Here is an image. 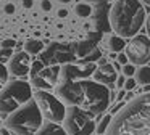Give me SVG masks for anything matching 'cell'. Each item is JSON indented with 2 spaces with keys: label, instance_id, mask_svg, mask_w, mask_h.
<instances>
[{
  "label": "cell",
  "instance_id": "cell-28",
  "mask_svg": "<svg viewBox=\"0 0 150 135\" xmlns=\"http://www.w3.org/2000/svg\"><path fill=\"white\" fill-rule=\"evenodd\" d=\"M118 63H120V64H123V66H124V64H127V63H129V58H127V55H126V53L118 55Z\"/></svg>",
  "mask_w": 150,
  "mask_h": 135
},
{
  "label": "cell",
  "instance_id": "cell-4",
  "mask_svg": "<svg viewBox=\"0 0 150 135\" xmlns=\"http://www.w3.org/2000/svg\"><path fill=\"white\" fill-rule=\"evenodd\" d=\"M4 121L5 127L13 135H36V132L44 124V116L37 101L33 98Z\"/></svg>",
  "mask_w": 150,
  "mask_h": 135
},
{
  "label": "cell",
  "instance_id": "cell-41",
  "mask_svg": "<svg viewBox=\"0 0 150 135\" xmlns=\"http://www.w3.org/2000/svg\"><path fill=\"white\" fill-rule=\"evenodd\" d=\"M139 2H142V3H147V5H150V0H139Z\"/></svg>",
  "mask_w": 150,
  "mask_h": 135
},
{
  "label": "cell",
  "instance_id": "cell-42",
  "mask_svg": "<svg viewBox=\"0 0 150 135\" xmlns=\"http://www.w3.org/2000/svg\"><path fill=\"white\" fill-rule=\"evenodd\" d=\"M92 135H97V134H92Z\"/></svg>",
  "mask_w": 150,
  "mask_h": 135
},
{
  "label": "cell",
  "instance_id": "cell-35",
  "mask_svg": "<svg viewBox=\"0 0 150 135\" xmlns=\"http://www.w3.org/2000/svg\"><path fill=\"white\" fill-rule=\"evenodd\" d=\"M0 135H13V134H11L7 127H2V129H0Z\"/></svg>",
  "mask_w": 150,
  "mask_h": 135
},
{
  "label": "cell",
  "instance_id": "cell-5",
  "mask_svg": "<svg viewBox=\"0 0 150 135\" xmlns=\"http://www.w3.org/2000/svg\"><path fill=\"white\" fill-rule=\"evenodd\" d=\"M34 98L33 85L26 80H10L0 90V117L7 119L13 111Z\"/></svg>",
  "mask_w": 150,
  "mask_h": 135
},
{
  "label": "cell",
  "instance_id": "cell-24",
  "mask_svg": "<svg viewBox=\"0 0 150 135\" xmlns=\"http://www.w3.org/2000/svg\"><path fill=\"white\" fill-rule=\"evenodd\" d=\"M136 85H137V82H136L134 77H126V82H124V90H126V92L134 90V89H136Z\"/></svg>",
  "mask_w": 150,
  "mask_h": 135
},
{
  "label": "cell",
  "instance_id": "cell-30",
  "mask_svg": "<svg viewBox=\"0 0 150 135\" xmlns=\"http://www.w3.org/2000/svg\"><path fill=\"white\" fill-rule=\"evenodd\" d=\"M126 90H124V89H121L120 90V93H118V95H116V100H118V101H123V98H126Z\"/></svg>",
  "mask_w": 150,
  "mask_h": 135
},
{
  "label": "cell",
  "instance_id": "cell-33",
  "mask_svg": "<svg viewBox=\"0 0 150 135\" xmlns=\"http://www.w3.org/2000/svg\"><path fill=\"white\" fill-rule=\"evenodd\" d=\"M132 98H136V95H134V90H131V92L126 93V101H131Z\"/></svg>",
  "mask_w": 150,
  "mask_h": 135
},
{
  "label": "cell",
  "instance_id": "cell-15",
  "mask_svg": "<svg viewBox=\"0 0 150 135\" xmlns=\"http://www.w3.org/2000/svg\"><path fill=\"white\" fill-rule=\"evenodd\" d=\"M36 135H68V132L65 130V127L57 122H44L40 125V129L36 132Z\"/></svg>",
  "mask_w": 150,
  "mask_h": 135
},
{
  "label": "cell",
  "instance_id": "cell-2",
  "mask_svg": "<svg viewBox=\"0 0 150 135\" xmlns=\"http://www.w3.org/2000/svg\"><path fill=\"white\" fill-rule=\"evenodd\" d=\"M105 135H150V92L127 101L113 116Z\"/></svg>",
  "mask_w": 150,
  "mask_h": 135
},
{
  "label": "cell",
  "instance_id": "cell-14",
  "mask_svg": "<svg viewBox=\"0 0 150 135\" xmlns=\"http://www.w3.org/2000/svg\"><path fill=\"white\" fill-rule=\"evenodd\" d=\"M94 80L98 84H103V85L110 87L113 84H116V79H118V71L113 68V64L107 63L103 66H98L94 72Z\"/></svg>",
  "mask_w": 150,
  "mask_h": 135
},
{
  "label": "cell",
  "instance_id": "cell-37",
  "mask_svg": "<svg viewBox=\"0 0 150 135\" xmlns=\"http://www.w3.org/2000/svg\"><path fill=\"white\" fill-rule=\"evenodd\" d=\"M147 35L150 37V15L147 16Z\"/></svg>",
  "mask_w": 150,
  "mask_h": 135
},
{
  "label": "cell",
  "instance_id": "cell-19",
  "mask_svg": "<svg viewBox=\"0 0 150 135\" xmlns=\"http://www.w3.org/2000/svg\"><path fill=\"white\" fill-rule=\"evenodd\" d=\"M111 119H113V114H110L108 112L107 116H103V117H100L97 121V127H95V134L97 135H105L108 130V127H110L111 124Z\"/></svg>",
  "mask_w": 150,
  "mask_h": 135
},
{
  "label": "cell",
  "instance_id": "cell-12",
  "mask_svg": "<svg viewBox=\"0 0 150 135\" xmlns=\"http://www.w3.org/2000/svg\"><path fill=\"white\" fill-rule=\"evenodd\" d=\"M8 71L16 77H24L31 71V56L28 51H18L8 63Z\"/></svg>",
  "mask_w": 150,
  "mask_h": 135
},
{
  "label": "cell",
  "instance_id": "cell-22",
  "mask_svg": "<svg viewBox=\"0 0 150 135\" xmlns=\"http://www.w3.org/2000/svg\"><path fill=\"white\" fill-rule=\"evenodd\" d=\"M11 55H13V50H11V48H2L0 47V63L5 64V61H10Z\"/></svg>",
  "mask_w": 150,
  "mask_h": 135
},
{
  "label": "cell",
  "instance_id": "cell-18",
  "mask_svg": "<svg viewBox=\"0 0 150 135\" xmlns=\"http://www.w3.org/2000/svg\"><path fill=\"white\" fill-rule=\"evenodd\" d=\"M44 50V42L37 40V39H28L24 42V51H28L29 55H37Z\"/></svg>",
  "mask_w": 150,
  "mask_h": 135
},
{
  "label": "cell",
  "instance_id": "cell-31",
  "mask_svg": "<svg viewBox=\"0 0 150 135\" xmlns=\"http://www.w3.org/2000/svg\"><path fill=\"white\" fill-rule=\"evenodd\" d=\"M33 0H23V6L24 8H33Z\"/></svg>",
  "mask_w": 150,
  "mask_h": 135
},
{
  "label": "cell",
  "instance_id": "cell-20",
  "mask_svg": "<svg viewBox=\"0 0 150 135\" xmlns=\"http://www.w3.org/2000/svg\"><path fill=\"white\" fill-rule=\"evenodd\" d=\"M92 6L89 5V3H78V5L74 6V13L79 16V18H89V16L92 15Z\"/></svg>",
  "mask_w": 150,
  "mask_h": 135
},
{
  "label": "cell",
  "instance_id": "cell-1",
  "mask_svg": "<svg viewBox=\"0 0 150 135\" xmlns=\"http://www.w3.org/2000/svg\"><path fill=\"white\" fill-rule=\"evenodd\" d=\"M55 95L66 106H78L98 119L105 111H108L111 105L110 87L87 79L60 82L55 87Z\"/></svg>",
  "mask_w": 150,
  "mask_h": 135
},
{
  "label": "cell",
  "instance_id": "cell-17",
  "mask_svg": "<svg viewBox=\"0 0 150 135\" xmlns=\"http://www.w3.org/2000/svg\"><path fill=\"white\" fill-rule=\"evenodd\" d=\"M136 82L140 84V85H147V84H150V66H147V64H144V66L137 68L136 71Z\"/></svg>",
  "mask_w": 150,
  "mask_h": 135
},
{
  "label": "cell",
  "instance_id": "cell-38",
  "mask_svg": "<svg viewBox=\"0 0 150 135\" xmlns=\"http://www.w3.org/2000/svg\"><path fill=\"white\" fill-rule=\"evenodd\" d=\"M149 92H150V84H147V85H144L142 93H149Z\"/></svg>",
  "mask_w": 150,
  "mask_h": 135
},
{
  "label": "cell",
  "instance_id": "cell-40",
  "mask_svg": "<svg viewBox=\"0 0 150 135\" xmlns=\"http://www.w3.org/2000/svg\"><path fill=\"white\" fill-rule=\"evenodd\" d=\"M57 2H58V3H69L71 0H57Z\"/></svg>",
  "mask_w": 150,
  "mask_h": 135
},
{
  "label": "cell",
  "instance_id": "cell-29",
  "mask_svg": "<svg viewBox=\"0 0 150 135\" xmlns=\"http://www.w3.org/2000/svg\"><path fill=\"white\" fill-rule=\"evenodd\" d=\"M5 13H7V15H13L15 13V5L13 3H7V5H5Z\"/></svg>",
  "mask_w": 150,
  "mask_h": 135
},
{
  "label": "cell",
  "instance_id": "cell-16",
  "mask_svg": "<svg viewBox=\"0 0 150 135\" xmlns=\"http://www.w3.org/2000/svg\"><path fill=\"white\" fill-rule=\"evenodd\" d=\"M103 45L108 51H111V53H120L123 48H126L127 44L123 37H120V35H108L103 40Z\"/></svg>",
  "mask_w": 150,
  "mask_h": 135
},
{
  "label": "cell",
  "instance_id": "cell-27",
  "mask_svg": "<svg viewBox=\"0 0 150 135\" xmlns=\"http://www.w3.org/2000/svg\"><path fill=\"white\" fill-rule=\"evenodd\" d=\"M40 8H42L44 11H50V10H52V3H50V0H42V2H40Z\"/></svg>",
  "mask_w": 150,
  "mask_h": 135
},
{
  "label": "cell",
  "instance_id": "cell-34",
  "mask_svg": "<svg viewBox=\"0 0 150 135\" xmlns=\"http://www.w3.org/2000/svg\"><path fill=\"white\" fill-rule=\"evenodd\" d=\"M84 2H89V3H108L111 0H84Z\"/></svg>",
  "mask_w": 150,
  "mask_h": 135
},
{
  "label": "cell",
  "instance_id": "cell-13",
  "mask_svg": "<svg viewBox=\"0 0 150 135\" xmlns=\"http://www.w3.org/2000/svg\"><path fill=\"white\" fill-rule=\"evenodd\" d=\"M94 26L98 32L105 34V32L113 31L110 24V6L108 3H97L94 10Z\"/></svg>",
  "mask_w": 150,
  "mask_h": 135
},
{
  "label": "cell",
  "instance_id": "cell-39",
  "mask_svg": "<svg viewBox=\"0 0 150 135\" xmlns=\"http://www.w3.org/2000/svg\"><path fill=\"white\" fill-rule=\"evenodd\" d=\"M113 68H115L116 71H120V69H121V64L118 63V61H115V63H113Z\"/></svg>",
  "mask_w": 150,
  "mask_h": 135
},
{
  "label": "cell",
  "instance_id": "cell-7",
  "mask_svg": "<svg viewBox=\"0 0 150 135\" xmlns=\"http://www.w3.org/2000/svg\"><path fill=\"white\" fill-rule=\"evenodd\" d=\"M60 72H62L60 64L45 66L40 60H37L31 64L29 84L37 90H55V87L60 84Z\"/></svg>",
  "mask_w": 150,
  "mask_h": 135
},
{
  "label": "cell",
  "instance_id": "cell-32",
  "mask_svg": "<svg viewBox=\"0 0 150 135\" xmlns=\"http://www.w3.org/2000/svg\"><path fill=\"white\" fill-rule=\"evenodd\" d=\"M57 15H58V18H66V16H68V11H66V10H58Z\"/></svg>",
  "mask_w": 150,
  "mask_h": 135
},
{
  "label": "cell",
  "instance_id": "cell-10",
  "mask_svg": "<svg viewBox=\"0 0 150 135\" xmlns=\"http://www.w3.org/2000/svg\"><path fill=\"white\" fill-rule=\"evenodd\" d=\"M126 55L134 66L147 64L150 61V37L144 34L134 35L126 45Z\"/></svg>",
  "mask_w": 150,
  "mask_h": 135
},
{
  "label": "cell",
  "instance_id": "cell-6",
  "mask_svg": "<svg viewBox=\"0 0 150 135\" xmlns=\"http://www.w3.org/2000/svg\"><path fill=\"white\" fill-rule=\"evenodd\" d=\"M62 124L68 135H92L97 127L94 116L78 106H66V114Z\"/></svg>",
  "mask_w": 150,
  "mask_h": 135
},
{
  "label": "cell",
  "instance_id": "cell-9",
  "mask_svg": "<svg viewBox=\"0 0 150 135\" xmlns=\"http://www.w3.org/2000/svg\"><path fill=\"white\" fill-rule=\"evenodd\" d=\"M45 66H53V64H63L66 63H76L78 56H76L74 50V42L71 44H60V42H52L49 47L44 50V53L39 58Z\"/></svg>",
  "mask_w": 150,
  "mask_h": 135
},
{
  "label": "cell",
  "instance_id": "cell-23",
  "mask_svg": "<svg viewBox=\"0 0 150 135\" xmlns=\"http://www.w3.org/2000/svg\"><path fill=\"white\" fill-rule=\"evenodd\" d=\"M121 71H123V74H124L126 77H132L134 74H136L137 69L134 68L132 63H127V64H124V66H123V69H121Z\"/></svg>",
  "mask_w": 150,
  "mask_h": 135
},
{
  "label": "cell",
  "instance_id": "cell-25",
  "mask_svg": "<svg viewBox=\"0 0 150 135\" xmlns=\"http://www.w3.org/2000/svg\"><path fill=\"white\" fill-rule=\"evenodd\" d=\"M15 45H16V42H15L13 39H5V40H2L0 47H2V48H11V50H13Z\"/></svg>",
  "mask_w": 150,
  "mask_h": 135
},
{
  "label": "cell",
  "instance_id": "cell-11",
  "mask_svg": "<svg viewBox=\"0 0 150 135\" xmlns=\"http://www.w3.org/2000/svg\"><path fill=\"white\" fill-rule=\"evenodd\" d=\"M97 63H66L62 66L60 72V82H73V80H82L94 76L97 69Z\"/></svg>",
  "mask_w": 150,
  "mask_h": 135
},
{
  "label": "cell",
  "instance_id": "cell-8",
  "mask_svg": "<svg viewBox=\"0 0 150 135\" xmlns=\"http://www.w3.org/2000/svg\"><path fill=\"white\" fill-rule=\"evenodd\" d=\"M34 100L37 101L42 116L50 122H63L66 114V105L58 98L57 95L50 93L49 90H36L34 92Z\"/></svg>",
  "mask_w": 150,
  "mask_h": 135
},
{
  "label": "cell",
  "instance_id": "cell-3",
  "mask_svg": "<svg viewBox=\"0 0 150 135\" xmlns=\"http://www.w3.org/2000/svg\"><path fill=\"white\" fill-rule=\"evenodd\" d=\"M145 22V8L139 0H116L110 8V24L116 35L132 39Z\"/></svg>",
  "mask_w": 150,
  "mask_h": 135
},
{
  "label": "cell",
  "instance_id": "cell-26",
  "mask_svg": "<svg viewBox=\"0 0 150 135\" xmlns=\"http://www.w3.org/2000/svg\"><path fill=\"white\" fill-rule=\"evenodd\" d=\"M124 82H126V76L124 74H121V76H118V79H116V87L118 89H124Z\"/></svg>",
  "mask_w": 150,
  "mask_h": 135
},
{
  "label": "cell",
  "instance_id": "cell-21",
  "mask_svg": "<svg viewBox=\"0 0 150 135\" xmlns=\"http://www.w3.org/2000/svg\"><path fill=\"white\" fill-rule=\"evenodd\" d=\"M8 72H10L8 68L4 63H0V90L8 84Z\"/></svg>",
  "mask_w": 150,
  "mask_h": 135
},
{
  "label": "cell",
  "instance_id": "cell-36",
  "mask_svg": "<svg viewBox=\"0 0 150 135\" xmlns=\"http://www.w3.org/2000/svg\"><path fill=\"white\" fill-rule=\"evenodd\" d=\"M107 63H108V61H107V60H105V58H103V56H102V58H100V60H98V61H97V66H103V64H107Z\"/></svg>",
  "mask_w": 150,
  "mask_h": 135
}]
</instances>
